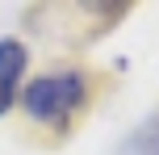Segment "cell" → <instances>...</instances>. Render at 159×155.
I'll list each match as a JSON object with an SVG mask.
<instances>
[{"label": "cell", "mask_w": 159, "mask_h": 155, "mask_svg": "<svg viewBox=\"0 0 159 155\" xmlns=\"http://www.w3.org/2000/svg\"><path fill=\"white\" fill-rule=\"evenodd\" d=\"M130 4H134V0H75V8L84 17H92L96 25H113Z\"/></svg>", "instance_id": "4"}, {"label": "cell", "mask_w": 159, "mask_h": 155, "mask_svg": "<svg viewBox=\"0 0 159 155\" xmlns=\"http://www.w3.org/2000/svg\"><path fill=\"white\" fill-rule=\"evenodd\" d=\"M25 101V113L42 126H67L71 117L84 109L88 101V84L80 71H50V75H38L30 88L21 92Z\"/></svg>", "instance_id": "1"}, {"label": "cell", "mask_w": 159, "mask_h": 155, "mask_svg": "<svg viewBox=\"0 0 159 155\" xmlns=\"http://www.w3.org/2000/svg\"><path fill=\"white\" fill-rule=\"evenodd\" d=\"M117 155H159V113L147 117V122H138L134 130L121 139Z\"/></svg>", "instance_id": "3"}, {"label": "cell", "mask_w": 159, "mask_h": 155, "mask_svg": "<svg viewBox=\"0 0 159 155\" xmlns=\"http://www.w3.org/2000/svg\"><path fill=\"white\" fill-rule=\"evenodd\" d=\"M25 63H30V50L21 38H0V113H8L21 92L25 80Z\"/></svg>", "instance_id": "2"}]
</instances>
